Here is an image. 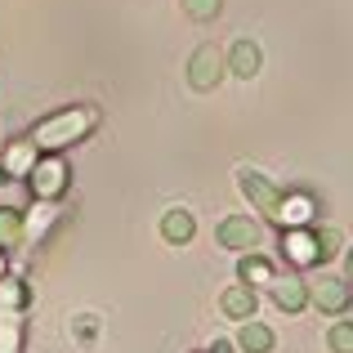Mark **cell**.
Listing matches in <instances>:
<instances>
[{
    "label": "cell",
    "mask_w": 353,
    "mask_h": 353,
    "mask_svg": "<svg viewBox=\"0 0 353 353\" xmlns=\"http://www.w3.org/2000/svg\"><path fill=\"white\" fill-rule=\"evenodd\" d=\"M94 121H99L94 108H63V112L36 121L32 143L41 148V152H59V148H68V143H77V139H85L90 130H94Z\"/></svg>",
    "instance_id": "1"
},
{
    "label": "cell",
    "mask_w": 353,
    "mask_h": 353,
    "mask_svg": "<svg viewBox=\"0 0 353 353\" xmlns=\"http://www.w3.org/2000/svg\"><path fill=\"white\" fill-rule=\"evenodd\" d=\"M237 188H241V197H246L259 215H268V219H277V224H282V215H286V192L277 188L264 170L241 165V170H237Z\"/></svg>",
    "instance_id": "2"
},
{
    "label": "cell",
    "mask_w": 353,
    "mask_h": 353,
    "mask_svg": "<svg viewBox=\"0 0 353 353\" xmlns=\"http://www.w3.org/2000/svg\"><path fill=\"white\" fill-rule=\"evenodd\" d=\"M224 72H228V59L215 50V45H201V50L188 59V85L197 90V94H210V90L224 81Z\"/></svg>",
    "instance_id": "3"
},
{
    "label": "cell",
    "mask_w": 353,
    "mask_h": 353,
    "mask_svg": "<svg viewBox=\"0 0 353 353\" xmlns=\"http://www.w3.org/2000/svg\"><path fill=\"white\" fill-rule=\"evenodd\" d=\"M309 300L318 304L322 313H345L349 304H353V291L340 282V277H327V273H322V277H313V282H309Z\"/></svg>",
    "instance_id": "4"
},
{
    "label": "cell",
    "mask_w": 353,
    "mask_h": 353,
    "mask_svg": "<svg viewBox=\"0 0 353 353\" xmlns=\"http://www.w3.org/2000/svg\"><path fill=\"white\" fill-rule=\"evenodd\" d=\"M27 179H32V192L41 201H54L63 192V183H68V165H63L59 157H45V161L32 165V174H27Z\"/></svg>",
    "instance_id": "5"
},
{
    "label": "cell",
    "mask_w": 353,
    "mask_h": 353,
    "mask_svg": "<svg viewBox=\"0 0 353 353\" xmlns=\"http://www.w3.org/2000/svg\"><path fill=\"white\" fill-rule=\"evenodd\" d=\"M219 241H224L228 250H255L264 233H259V224L250 215H228L224 224H219Z\"/></svg>",
    "instance_id": "6"
},
{
    "label": "cell",
    "mask_w": 353,
    "mask_h": 353,
    "mask_svg": "<svg viewBox=\"0 0 353 353\" xmlns=\"http://www.w3.org/2000/svg\"><path fill=\"white\" fill-rule=\"evenodd\" d=\"M273 304L286 313H300L304 304H309V282H300V277H273Z\"/></svg>",
    "instance_id": "7"
},
{
    "label": "cell",
    "mask_w": 353,
    "mask_h": 353,
    "mask_svg": "<svg viewBox=\"0 0 353 353\" xmlns=\"http://www.w3.org/2000/svg\"><path fill=\"white\" fill-rule=\"evenodd\" d=\"M259 63H264V54H259L255 41H237L233 50H228V72H233V77H241V81L259 77Z\"/></svg>",
    "instance_id": "8"
},
{
    "label": "cell",
    "mask_w": 353,
    "mask_h": 353,
    "mask_svg": "<svg viewBox=\"0 0 353 353\" xmlns=\"http://www.w3.org/2000/svg\"><path fill=\"white\" fill-rule=\"evenodd\" d=\"M192 233H197V219H192L183 206H174V210H165V215H161V237L170 241V246L192 241Z\"/></svg>",
    "instance_id": "9"
},
{
    "label": "cell",
    "mask_w": 353,
    "mask_h": 353,
    "mask_svg": "<svg viewBox=\"0 0 353 353\" xmlns=\"http://www.w3.org/2000/svg\"><path fill=\"white\" fill-rule=\"evenodd\" d=\"M219 309H224L228 318H237V322L255 318V291H250V286H228V291L219 295Z\"/></svg>",
    "instance_id": "10"
},
{
    "label": "cell",
    "mask_w": 353,
    "mask_h": 353,
    "mask_svg": "<svg viewBox=\"0 0 353 353\" xmlns=\"http://www.w3.org/2000/svg\"><path fill=\"white\" fill-rule=\"evenodd\" d=\"M237 349H246V353H273V331L264 327V322H241V331H237Z\"/></svg>",
    "instance_id": "11"
},
{
    "label": "cell",
    "mask_w": 353,
    "mask_h": 353,
    "mask_svg": "<svg viewBox=\"0 0 353 353\" xmlns=\"http://www.w3.org/2000/svg\"><path fill=\"white\" fill-rule=\"evenodd\" d=\"M237 273H241V282H246V286H268V282L277 277V273H273V264H268L264 255H255V250H250V255L241 259Z\"/></svg>",
    "instance_id": "12"
},
{
    "label": "cell",
    "mask_w": 353,
    "mask_h": 353,
    "mask_svg": "<svg viewBox=\"0 0 353 353\" xmlns=\"http://www.w3.org/2000/svg\"><path fill=\"white\" fill-rule=\"evenodd\" d=\"M18 345H23L18 309H0V353H18Z\"/></svg>",
    "instance_id": "13"
},
{
    "label": "cell",
    "mask_w": 353,
    "mask_h": 353,
    "mask_svg": "<svg viewBox=\"0 0 353 353\" xmlns=\"http://www.w3.org/2000/svg\"><path fill=\"white\" fill-rule=\"evenodd\" d=\"M27 233V224H23V215H18L14 206H5L0 210V250H9V246H18Z\"/></svg>",
    "instance_id": "14"
},
{
    "label": "cell",
    "mask_w": 353,
    "mask_h": 353,
    "mask_svg": "<svg viewBox=\"0 0 353 353\" xmlns=\"http://www.w3.org/2000/svg\"><path fill=\"white\" fill-rule=\"evenodd\" d=\"M282 250H286L291 264H309V259H318V241H313L309 233H291L282 241Z\"/></svg>",
    "instance_id": "15"
},
{
    "label": "cell",
    "mask_w": 353,
    "mask_h": 353,
    "mask_svg": "<svg viewBox=\"0 0 353 353\" xmlns=\"http://www.w3.org/2000/svg\"><path fill=\"white\" fill-rule=\"evenodd\" d=\"M32 165H36V143L27 139V143H18L14 152L5 157V170L9 174H32Z\"/></svg>",
    "instance_id": "16"
},
{
    "label": "cell",
    "mask_w": 353,
    "mask_h": 353,
    "mask_svg": "<svg viewBox=\"0 0 353 353\" xmlns=\"http://www.w3.org/2000/svg\"><path fill=\"white\" fill-rule=\"evenodd\" d=\"M27 304V286L18 277H0V309H23Z\"/></svg>",
    "instance_id": "17"
},
{
    "label": "cell",
    "mask_w": 353,
    "mask_h": 353,
    "mask_svg": "<svg viewBox=\"0 0 353 353\" xmlns=\"http://www.w3.org/2000/svg\"><path fill=\"white\" fill-rule=\"evenodd\" d=\"M327 345H331V353H353V322H336L327 331Z\"/></svg>",
    "instance_id": "18"
},
{
    "label": "cell",
    "mask_w": 353,
    "mask_h": 353,
    "mask_svg": "<svg viewBox=\"0 0 353 353\" xmlns=\"http://www.w3.org/2000/svg\"><path fill=\"white\" fill-rule=\"evenodd\" d=\"M219 5H224V0H183V14H188L192 23H210V18L219 14Z\"/></svg>",
    "instance_id": "19"
},
{
    "label": "cell",
    "mask_w": 353,
    "mask_h": 353,
    "mask_svg": "<svg viewBox=\"0 0 353 353\" xmlns=\"http://www.w3.org/2000/svg\"><path fill=\"white\" fill-rule=\"evenodd\" d=\"M313 241H318V259H331L340 250V228H318Z\"/></svg>",
    "instance_id": "20"
},
{
    "label": "cell",
    "mask_w": 353,
    "mask_h": 353,
    "mask_svg": "<svg viewBox=\"0 0 353 353\" xmlns=\"http://www.w3.org/2000/svg\"><path fill=\"white\" fill-rule=\"evenodd\" d=\"M313 215V206L304 197H295V201H286V215H282V224H304V219Z\"/></svg>",
    "instance_id": "21"
},
{
    "label": "cell",
    "mask_w": 353,
    "mask_h": 353,
    "mask_svg": "<svg viewBox=\"0 0 353 353\" xmlns=\"http://www.w3.org/2000/svg\"><path fill=\"white\" fill-rule=\"evenodd\" d=\"M77 331L90 340V336H94V318H77Z\"/></svg>",
    "instance_id": "22"
},
{
    "label": "cell",
    "mask_w": 353,
    "mask_h": 353,
    "mask_svg": "<svg viewBox=\"0 0 353 353\" xmlns=\"http://www.w3.org/2000/svg\"><path fill=\"white\" fill-rule=\"evenodd\" d=\"M210 353H233V345H228V340H215V349Z\"/></svg>",
    "instance_id": "23"
},
{
    "label": "cell",
    "mask_w": 353,
    "mask_h": 353,
    "mask_svg": "<svg viewBox=\"0 0 353 353\" xmlns=\"http://www.w3.org/2000/svg\"><path fill=\"white\" fill-rule=\"evenodd\" d=\"M0 183H9V170H5V165H0Z\"/></svg>",
    "instance_id": "24"
},
{
    "label": "cell",
    "mask_w": 353,
    "mask_h": 353,
    "mask_svg": "<svg viewBox=\"0 0 353 353\" xmlns=\"http://www.w3.org/2000/svg\"><path fill=\"white\" fill-rule=\"evenodd\" d=\"M349 282H353V250H349Z\"/></svg>",
    "instance_id": "25"
},
{
    "label": "cell",
    "mask_w": 353,
    "mask_h": 353,
    "mask_svg": "<svg viewBox=\"0 0 353 353\" xmlns=\"http://www.w3.org/2000/svg\"><path fill=\"white\" fill-rule=\"evenodd\" d=\"M0 277H5V255H0Z\"/></svg>",
    "instance_id": "26"
}]
</instances>
